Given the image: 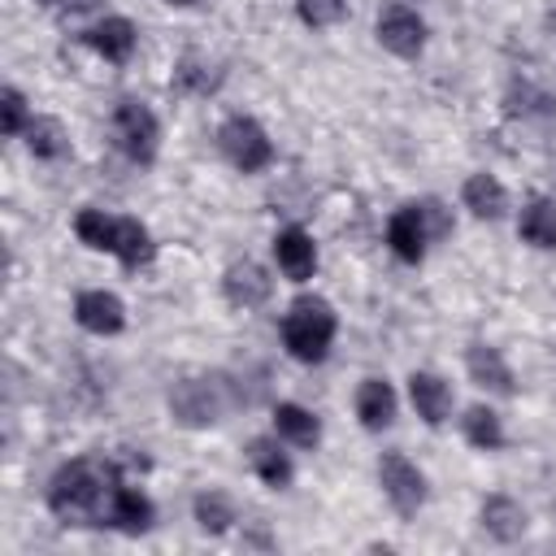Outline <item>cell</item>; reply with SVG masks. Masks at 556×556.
I'll use <instances>...</instances> for the list:
<instances>
[{"label":"cell","instance_id":"cell-1","mask_svg":"<svg viewBox=\"0 0 556 556\" xmlns=\"http://www.w3.org/2000/svg\"><path fill=\"white\" fill-rule=\"evenodd\" d=\"M113 469L100 465V460H70L56 469L52 486H48V508L61 517V521H74V526H91L104 508V500H113Z\"/></svg>","mask_w":556,"mask_h":556},{"label":"cell","instance_id":"cell-2","mask_svg":"<svg viewBox=\"0 0 556 556\" xmlns=\"http://www.w3.org/2000/svg\"><path fill=\"white\" fill-rule=\"evenodd\" d=\"M282 343L304 365L321 361L330 352V343H334V313H330V304L317 300V295H300L287 308V317H282Z\"/></svg>","mask_w":556,"mask_h":556},{"label":"cell","instance_id":"cell-3","mask_svg":"<svg viewBox=\"0 0 556 556\" xmlns=\"http://www.w3.org/2000/svg\"><path fill=\"white\" fill-rule=\"evenodd\" d=\"M217 143H222V152L230 156V165L243 169V174H256V169H265V165L274 161V143L265 139V130H261L252 117H230V122L217 130Z\"/></svg>","mask_w":556,"mask_h":556},{"label":"cell","instance_id":"cell-4","mask_svg":"<svg viewBox=\"0 0 556 556\" xmlns=\"http://www.w3.org/2000/svg\"><path fill=\"white\" fill-rule=\"evenodd\" d=\"M169 408L182 426H208L222 417L226 395H222V378H182L169 391Z\"/></svg>","mask_w":556,"mask_h":556},{"label":"cell","instance_id":"cell-5","mask_svg":"<svg viewBox=\"0 0 556 556\" xmlns=\"http://www.w3.org/2000/svg\"><path fill=\"white\" fill-rule=\"evenodd\" d=\"M378 482H382V495L395 504L400 517H413V513L426 504V478H421V469H417L408 456H400V452H387V456L378 460Z\"/></svg>","mask_w":556,"mask_h":556},{"label":"cell","instance_id":"cell-6","mask_svg":"<svg viewBox=\"0 0 556 556\" xmlns=\"http://www.w3.org/2000/svg\"><path fill=\"white\" fill-rule=\"evenodd\" d=\"M113 135H117V143H122V152L130 156V161H152L156 156V117H152V109L148 104H139V100H126V104H117V113H113Z\"/></svg>","mask_w":556,"mask_h":556},{"label":"cell","instance_id":"cell-7","mask_svg":"<svg viewBox=\"0 0 556 556\" xmlns=\"http://www.w3.org/2000/svg\"><path fill=\"white\" fill-rule=\"evenodd\" d=\"M378 43H382L387 52H395V56H417L421 43H426V26H421V17H417L413 9L391 4V9L378 17Z\"/></svg>","mask_w":556,"mask_h":556},{"label":"cell","instance_id":"cell-8","mask_svg":"<svg viewBox=\"0 0 556 556\" xmlns=\"http://www.w3.org/2000/svg\"><path fill=\"white\" fill-rule=\"evenodd\" d=\"M74 317L91 334H117L122 321H126V308H122V300L113 291H83L74 300Z\"/></svg>","mask_w":556,"mask_h":556},{"label":"cell","instance_id":"cell-9","mask_svg":"<svg viewBox=\"0 0 556 556\" xmlns=\"http://www.w3.org/2000/svg\"><path fill=\"white\" fill-rule=\"evenodd\" d=\"M222 287H226V300H230L235 308H256V304H265L269 291H274L269 274H265L256 261H239V265H230L226 278H222Z\"/></svg>","mask_w":556,"mask_h":556},{"label":"cell","instance_id":"cell-10","mask_svg":"<svg viewBox=\"0 0 556 556\" xmlns=\"http://www.w3.org/2000/svg\"><path fill=\"white\" fill-rule=\"evenodd\" d=\"M274 256H278V269H282L291 282H308L313 269H317V248H313V239H308L304 230H295V226L274 239Z\"/></svg>","mask_w":556,"mask_h":556},{"label":"cell","instance_id":"cell-11","mask_svg":"<svg viewBox=\"0 0 556 556\" xmlns=\"http://www.w3.org/2000/svg\"><path fill=\"white\" fill-rule=\"evenodd\" d=\"M387 243H391V252L400 256V261H408V265H417L421 256H426V222H421V208L413 204V208H400L391 222H387Z\"/></svg>","mask_w":556,"mask_h":556},{"label":"cell","instance_id":"cell-12","mask_svg":"<svg viewBox=\"0 0 556 556\" xmlns=\"http://www.w3.org/2000/svg\"><path fill=\"white\" fill-rule=\"evenodd\" d=\"M408 395H413V408L426 426H443L447 421V408H452V391L443 378L434 374H413L408 378Z\"/></svg>","mask_w":556,"mask_h":556},{"label":"cell","instance_id":"cell-13","mask_svg":"<svg viewBox=\"0 0 556 556\" xmlns=\"http://www.w3.org/2000/svg\"><path fill=\"white\" fill-rule=\"evenodd\" d=\"M478 517H482V530H486L491 539H500V543H513V539L526 534V513H521V504L508 500V495H486Z\"/></svg>","mask_w":556,"mask_h":556},{"label":"cell","instance_id":"cell-14","mask_svg":"<svg viewBox=\"0 0 556 556\" xmlns=\"http://www.w3.org/2000/svg\"><path fill=\"white\" fill-rule=\"evenodd\" d=\"M356 417H361L365 430H382V426H391V417H395V391H391V382H382V378H365L361 391H356Z\"/></svg>","mask_w":556,"mask_h":556},{"label":"cell","instance_id":"cell-15","mask_svg":"<svg viewBox=\"0 0 556 556\" xmlns=\"http://www.w3.org/2000/svg\"><path fill=\"white\" fill-rule=\"evenodd\" d=\"M109 521L126 534H143L152 526V500L135 486H117L113 500H109Z\"/></svg>","mask_w":556,"mask_h":556},{"label":"cell","instance_id":"cell-16","mask_svg":"<svg viewBox=\"0 0 556 556\" xmlns=\"http://www.w3.org/2000/svg\"><path fill=\"white\" fill-rule=\"evenodd\" d=\"M460 195H465V208H469L473 217H486V222L504 217V208H508V195H504V187H500L491 174H469Z\"/></svg>","mask_w":556,"mask_h":556},{"label":"cell","instance_id":"cell-17","mask_svg":"<svg viewBox=\"0 0 556 556\" xmlns=\"http://www.w3.org/2000/svg\"><path fill=\"white\" fill-rule=\"evenodd\" d=\"M465 365H469V374H473L478 387H491V391H500V395H513V374H508V365H504V356H500L495 348L473 343L469 356H465Z\"/></svg>","mask_w":556,"mask_h":556},{"label":"cell","instance_id":"cell-18","mask_svg":"<svg viewBox=\"0 0 556 556\" xmlns=\"http://www.w3.org/2000/svg\"><path fill=\"white\" fill-rule=\"evenodd\" d=\"M248 465L256 469V478L265 482V486H287L291 482V460H287V452L274 443V439H252L248 443Z\"/></svg>","mask_w":556,"mask_h":556},{"label":"cell","instance_id":"cell-19","mask_svg":"<svg viewBox=\"0 0 556 556\" xmlns=\"http://www.w3.org/2000/svg\"><path fill=\"white\" fill-rule=\"evenodd\" d=\"M87 43H91L104 61H126V56L135 52V26H130L126 17H104V22L87 35Z\"/></svg>","mask_w":556,"mask_h":556},{"label":"cell","instance_id":"cell-20","mask_svg":"<svg viewBox=\"0 0 556 556\" xmlns=\"http://www.w3.org/2000/svg\"><path fill=\"white\" fill-rule=\"evenodd\" d=\"M274 426H278V434L291 439L295 447H317V439H321L317 417H313L308 408H300V404H278V408H274Z\"/></svg>","mask_w":556,"mask_h":556},{"label":"cell","instance_id":"cell-21","mask_svg":"<svg viewBox=\"0 0 556 556\" xmlns=\"http://www.w3.org/2000/svg\"><path fill=\"white\" fill-rule=\"evenodd\" d=\"M113 256H117L122 265H139V261H148V256H152V239H148V230H143L135 217H122V222H117Z\"/></svg>","mask_w":556,"mask_h":556},{"label":"cell","instance_id":"cell-22","mask_svg":"<svg viewBox=\"0 0 556 556\" xmlns=\"http://www.w3.org/2000/svg\"><path fill=\"white\" fill-rule=\"evenodd\" d=\"M521 239L534 243V248H556V208L547 200L526 204V213H521Z\"/></svg>","mask_w":556,"mask_h":556},{"label":"cell","instance_id":"cell-23","mask_svg":"<svg viewBox=\"0 0 556 556\" xmlns=\"http://www.w3.org/2000/svg\"><path fill=\"white\" fill-rule=\"evenodd\" d=\"M465 439H469L473 447H482V452H495V447L504 443V430H500V417H495L491 408H482V404H473V408L465 413Z\"/></svg>","mask_w":556,"mask_h":556},{"label":"cell","instance_id":"cell-24","mask_svg":"<svg viewBox=\"0 0 556 556\" xmlns=\"http://www.w3.org/2000/svg\"><path fill=\"white\" fill-rule=\"evenodd\" d=\"M22 135H26V148H30L35 156H61V152H65V130H61V122H52V117H30Z\"/></svg>","mask_w":556,"mask_h":556},{"label":"cell","instance_id":"cell-25","mask_svg":"<svg viewBox=\"0 0 556 556\" xmlns=\"http://www.w3.org/2000/svg\"><path fill=\"white\" fill-rule=\"evenodd\" d=\"M74 230H78V239H83L87 248L113 252V235H117V222H113V217H104L100 208H83V213L74 217Z\"/></svg>","mask_w":556,"mask_h":556},{"label":"cell","instance_id":"cell-26","mask_svg":"<svg viewBox=\"0 0 556 556\" xmlns=\"http://www.w3.org/2000/svg\"><path fill=\"white\" fill-rule=\"evenodd\" d=\"M195 521L213 534H222L230 521H235V504L222 495V491H200L195 495Z\"/></svg>","mask_w":556,"mask_h":556},{"label":"cell","instance_id":"cell-27","mask_svg":"<svg viewBox=\"0 0 556 556\" xmlns=\"http://www.w3.org/2000/svg\"><path fill=\"white\" fill-rule=\"evenodd\" d=\"M295 13H300L304 26L326 30V26H334L343 17V0H295Z\"/></svg>","mask_w":556,"mask_h":556},{"label":"cell","instance_id":"cell-28","mask_svg":"<svg viewBox=\"0 0 556 556\" xmlns=\"http://www.w3.org/2000/svg\"><path fill=\"white\" fill-rule=\"evenodd\" d=\"M26 100L13 91V87H4V96H0V130L4 135H22L26 130Z\"/></svg>","mask_w":556,"mask_h":556},{"label":"cell","instance_id":"cell-29","mask_svg":"<svg viewBox=\"0 0 556 556\" xmlns=\"http://www.w3.org/2000/svg\"><path fill=\"white\" fill-rule=\"evenodd\" d=\"M421 222H430V230H434V235H447V230H452V222L443 217V204H434V200H430V204H421Z\"/></svg>","mask_w":556,"mask_h":556},{"label":"cell","instance_id":"cell-30","mask_svg":"<svg viewBox=\"0 0 556 556\" xmlns=\"http://www.w3.org/2000/svg\"><path fill=\"white\" fill-rule=\"evenodd\" d=\"M174 4H191V0H174Z\"/></svg>","mask_w":556,"mask_h":556}]
</instances>
